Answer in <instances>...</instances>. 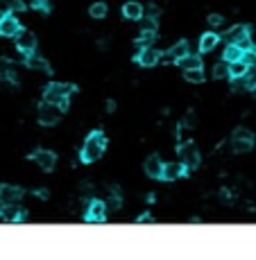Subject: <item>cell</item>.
Returning a JSON list of instances; mask_svg holds the SVG:
<instances>
[{
	"label": "cell",
	"instance_id": "6da1fadb",
	"mask_svg": "<svg viewBox=\"0 0 256 260\" xmlns=\"http://www.w3.org/2000/svg\"><path fill=\"white\" fill-rule=\"evenodd\" d=\"M75 86L73 84H61V82H52V84L46 86L43 90V100L50 102V104H57L61 111L68 109V102H70V93H75Z\"/></svg>",
	"mask_w": 256,
	"mask_h": 260
},
{
	"label": "cell",
	"instance_id": "7a4b0ae2",
	"mask_svg": "<svg viewBox=\"0 0 256 260\" xmlns=\"http://www.w3.org/2000/svg\"><path fill=\"white\" fill-rule=\"evenodd\" d=\"M104 147H107V138L102 131H93L89 138L84 140V147L80 152V159L82 163H93L98 161L102 154H104Z\"/></svg>",
	"mask_w": 256,
	"mask_h": 260
},
{
	"label": "cell",
	"instance_id": "3957f363",
	"mask_svg": "<svg viewBox=\"0 0 256 260\" xmlns=\"http://www.w3.org/2000/svg\"><path fill=\"white\" fill-rule=\"evenodd\" d=\"M37 118H39V122H41V125H46V127H52V125H57V122H59V118H61V109H59L57 104L43 102V104L39 106Z\"/></svg>",
	"mask_w": 256,
	"mask_h": 260
},
{
	"label": "cell",
	"instance_id": "277c9868",
	"mask_svg": "<svg viewBox=\"0 0 256 260\" xmlns=\"http://www.w3.org/2000/svg\"><path fill=\"white\" fill-rule=\"evenodd\" d=\"M179 156H182V165L186 170H195L200 165V152L195 143H186L179 147Z\"/></svg>",
	"mask_w": 256,
	"mask_h": 260
},
{
	"label": "cell",
	"instance_id": "5b68a950",
	"mask_svg": "<svg viewBox=\"0 0 256 260\" xmlns=\"http://www.w3.org/2000/svg\"><path fill=\"white\" fill-rule=\"evenodd\" d=\"M30 159H32L43 172H52L54 165H57V156H54V152H50V149H39Z\"/></svg>",
	"mask_w": 256,
	"mask_h": 260
},
{
	"label": "cell",
	"instance_id": "8992f818",
	"mask_svg": "<svg viewBox=\"0 0 256 260\" xmlns=\"http://www.w3.org/2000/svg\"><path fill=\"white\" fill-rule=\"evenodd\" d=\"M84 219L86 222H104L107 219V204L100 202V199H91L89 208H86Z\"/></svg>",
	"mask_w": 256,
	"mask_h": 260
},
{
	"label": "cell",
	"instance_id": "52a82bcc",
	"mask_svg": "<svg viewBox=\"0 0 256 260\" xmlns=\"http://www.w3.org/2000/svg\"><path fill=\"white\" fill-rule=\"evenodd\" d=\"M16 48H18V52H23V54L37 50V37H34V32L21 30V32L16 34Z\"/></svg>",
	"mask_w": 256,
	"mask_h": 260
},
{
	"label": "cell",
	"instance_id": "ba28073f",
	"mask_svg": "<svg viewBox=\"0 0 256 260\" xmlns=\"http://www.w3.org/2000/svg\"><path fill=\"white\" fill-rule=\"evenodd\" d=\"M25 195V190L18 186H2L0 188V204L7 206V204H18Z\"/></svg>",
	"mask_w": 256,
	"mask_h": 260
},
{
	"label": "cell",
	"instance_id": "9c48e42d",
	"mask_svg": "<svg viewBox=\"0 0 256 260\" xmlns=\"http://www.w3.org/2000/svg\"><path fill=\"white\" fill-rule=\"evenodd\" d=\"M188 54V43L186 41H179V43H175L168 52L163 54V64H175V61H179V59H184Z\"/></svg>",
	"mask_w": 256,
	"mask_h": 260
},
{
	"label": "cell",
	"instance_id": "30bf717a",
	"mask_svg": "<svg viewBox=\"0 0 256 260\" xmlns=\"http://www.w3.org/2000/svg\"><path fill=\"white\" fill-rule=\"evenodd\" d=\"M136 61H139L141 66H145V68H152V66H156L161 61V54L156 52L152 45H150V48H141V52L136 54Z\"/></svg>",
	"mask_w": 256,
	"mask_h": 260
},
{
	"label": "cell",
	"instance_id": "8fae6325",
	"mask_svg": "<svg viewBox=\"0 0 256 260\" xmlns=\"http://www.w3.org/2000/svg\"><path fill=\"white\" fill-rule=\"evenodd\" d=\"M18 32H21V23L11 16V14L0 18V37H16Z\"/></svg>",
	"mask_w": 256,
	"mask_h": 260
},
{
	"label": "cell",
	"instance_id": "7c38bea8",
	"mask_svg": "<svg viewBox=\"0 0 256 260\" xmlns=\"http://www.w3.org/2000/svg\"><path fill=\"white\" fill-rule=\"evenodd\" d=\"M145 174L148 176H152V179H161V172H163V163H161V159L156 154H152V156H148L145 159Z\"/></svg>",
	"mask_w": 256,
	"mask_h": 260
},
{
	"label": "cell",
	"instance_id": "4fadbf2b",
	"mask_svg": "<svg viewBox=\"0 0 256 260\" xmlns=\"http://www.w3.org/2000/svg\"><path fill=\"white\" fill-rule=\"evenodd\" d=\"M25 64H27V68H32V70H43V73H50V66H48V61L41 57L39 52H27L25 54Z\"/></svg>",
	"mask_w": 256,
	"mask_h": 260
},
{
	"label": "cell",
	"instance_id": "5bb4252c",
	"mask_svg": "<svg viewBox=\"0 0 256 260\" xmlns=\"http://www.w3.org/2000/svg\"><path fill=\"white\" fill-rule=\"evenodd\" d=\"M182 174H186V168H184L182 163H165L163 172H161V179H163V181H175V179H179Z\"/></svg>",
	"mask_w": 256,
	"mask_h": 260
},
{
	"label": "cell",
	"instance_id": "9a60e30c",
	"mask_svg": "<svg viewBox=\"0 0 256 260\" xmlns=\"http://www.w3.org/2000/svg\"><path fill=\"white\" fill-rule=\"evenodd\" d=\"M143 14H145V9L141 2H125L123 5V16L127 18V21H141Z\"/></svg>",
	"mask_w": 256,
	"mask_h": 260
},
{
	"label": "cell",
	"instance_id": "2e32d148",
	"mask_svg": "<svg viewBox=\"0 0 256 260\" xmlns=\"http://www.w3.org/2000/svg\"><path fill=\"white\" fill-rule=\"evenodd\" d=\"M245 37H250V25H234L229 32L224 34L227 43H238L240 39H245Z\"/></svg>",
	"mask_w": 256,
	"mask_h": 260
},
{
	"label": "cell",
	"instance_id": "e0dca14e",
	"mask_svg": "<svg viewBox=\"0 0 256 260\" xmlns=\"http://www.w3.org/2000/svg\"><path fill=\"white\" fill-rule=\"evenodd\" d=\"M218 43H220L218 34H213V32L202 34V39H200V52H211V50H213Z\"/></svg>",
	"mask_w": 256,
	"mask_h": 260
},
{
	"label": "cell",
	"instance_id": "ac0fdd59",
	"mask_svg": "<svg viewBox=\"0 0 256 260\" xmlns=\"http://www.w3.org/2000/svg\"><path fill=\"white\" fill-rule=\"evenodd\" d=\"M0 80H16L14 64H11V59H7V57H0Z\"/></svg>",
	"mask_w": 256,
	"mask_h": 260
},
{
	"label": "cell",
	"instance_id": "d6986e66",
	"mask_svg": "<svg viewBox=\"0 0 256 260\" xmlns=\"http://www.w3.org/2000/svg\"><path fill=\"white\" fill-rule=\"evenodd\" d=\"M5 219H9V222H23V219H27V213L21 211V208H16L14 204H7Z\"/></svg>",
	"mask_w": 256,
	"mask_h": 260
},
{
	"label": "cell",
	"instance_id": "ffe728a7",
	"mask_svg": "<svg viewBox=\"0 0 256 260\" xmlns=\"http://www.w3.org/2000/svg\"><path fill=\"white\" fill-rule=\"evenodd\" d=\"M247 68H250V66L245 64V61H231L229 64V77L231 80H240V77H243V75L247 73Z\"/></svg>",
	"mask_w": 256,
	"mask_h": 260
},
{
	"label": "cell",
	"instance_id": "44dd1931",
	"mask_svg": "<svg viewBox=\"0 0 256 260\" xmlns=\"http://www.w3.org/2000/svg\"><path fill=\"white\" fill-rule=\"evenodd\" d=\"M177 64H182L184 70H188V68H204V61H202V59L195 57V54H191V52H188L184 59H179Z\"/></svg>",
	"mask_w": 256,
	"mask_h": 260
},
{
	"label": "cell",
	"instance_id": "7402d4cb",
	"mask_svg": "<svg viewBox=\"0 0 256 260\" xmlns=\"http://www.w3.org/2000/svg\"><path fill=\"white\" fill-rule=\"evenodd\" d=\"M231 147H234L236 154H247L254 147V140H245V138H234L231 140Z\"/></svg>",
	"mask_w": 256,
	"mask_h": 260
},
{
	"label": "cell",
	"instance_id": "603a6c76",
	"mask_svg": "<svg viewBox=\"0 0 256 260\" xmlns=\"http://www.w3.org/2000/svg\"><path fill=\"white\" fill-rule=\"evenodd\" d=\"M240 57H243V50H240L236 43H229V45L224 48V54H222L224 61H229V64H231V61H238Z\"/></svg>",
	"mask_w": 256,
	"mask_h": 260
},
{
	"label": "cell",
	"instance_id": "cb8c5ba5",
	"mask_svg": "<svg viewBox=\"0 0 256 260\" xmlns=\"http://www.w3.org/2000/svg\"><path fill=\"white\" fill-rule=\"evenodd\" d=\"M240 84H243V88H254L256 86V66H250L247 68V73L240 77Z\"/></svg>",
	"mask_w": 256,
	"mask_h": 260
},
{
	"label": "cell",
	"instance_id": "d4e9b609",
	"mask_svg": "<svg viewBox=\"0 0 256 260\" xmlns=\"http://www.w3.org/2000/svg\"><path fill=\"white\" fill-rule=\"evenodd\" d=\"M229 77V61H218L213 66V80H227Z\"/></svg>",
	"mask_w": 256,
	"mask_h": 260
},
{
	"label": "cell",
	"instance_id": "484cf974",
	"mask_svg": "<svg viewBox=\"0 0 256 260\" xmlns=\"http://www.w3.org/2000/svg\"><path fill=\"white\" fill-rule=\"evenodd\" d=\"M184 80L193 82V84L202 82L204 80V68H188V70H184Z\"/></svg>",
	"mask_w": 256,
	"mask_h": 260
},
{
	"label": "cell",
	"instance_id": "4316f807",
	"mask_svg": "<svg viewBox=\"0 0 256 260\" xmlns=\"http://www.w3.org/2000/svg\"><path fill=\"white\" fill-rule=\"evenodd\" d=\"M107 5L104 2H93L91 7H89V14H91V18H104L107 16Z\"/></svg>",
	"mask_w": 256,
	"mask_h": 260
},
{
	"label": "cell",
	"instance_id": "83f0119b",
	"mask_svg": "<svg viewBox=\"0 0 256 260\" xmlns=\"http://www.w3.org/2000/svg\"><path fill=\"white\" fill-rule=\"evenodd\" d=\"M154 37H156V32H152V30H143V34L139 37V45L141 48H150V45L154 43Z\"/></svg>",
	"mask_w": 256,
	"mask_h": 260
},
{
	"label": "cell",
	"instance_id": "f1b7e54d",
	"mask_svg": "<svg viewBox=\"0 0 256 260\" xmlns=\"http://www.w3.org/2000/svg\"><path fill=\"white\" fill-rule=\"evenodd\" d=\"M240 61H245L247 66H256V48L243 50V57H240Z\"/></svg>",
	"mask_w": 256,
	"mask_h": 260
},
{
	"label": "cell",
	"instance_id": "f546056e",
	"mask_svg": "<svg viewBox=\"0 0 256 260\" xmlns=\"http://www.w3.org/2000/svg\"><path fill=\"white\" fill-rule=\"evenodd\" d=\"M234 138H245V140H254V133L250 131V129H245V127H238L234 131Z\"/></svg>",
	"mask_w": 256,
	"mask_h": 260
},
{
	"label": "cell",
	"instance_id": "4dcf8cb0",
	"mask_svg": "<svg viewBox=\"0 0 256 260\" xmlns=\"http://www.w3.org/2000/svg\"><path fill=\"white\" fill-rule=\"evenodd\" d=\"M7 7H9V11H23L25 9V2L23 0H5Z\"/></svg>",
	"mask_w": 256,
	"mask_h": 260
},
{
	"label": "cell",
	"instance_id": "1f68e13d",
	"mask_svg": "<svg viewBox=\"0 0 256 260\" xmlns=\"http://www.w3.org/2000/svg\"><path fill=\"white\" fill-rule=\"evenodd\" d=\"M107 206H111V208H120V206H123V199H120V195H118V192H113V195L109 197Z\"/></svg>",
	"mask_w": 256,
	"mask_h": 260
},
{
	"label": "cell",
	"instance_id": "d6a6232c",
	"mask_svg": "<svg viewBox=\"0 0 256 260\" xmlns=\"http://www.w3.org/2000/svg\"><path fill=\"white\" fill-rule=\"evenodd\" d=\"M34 7L41 11H50V7H52V0H34Z\"/></svg>",
	"mask_w": 256,
	"mask_h": 260
},
{
	"label": "cell",
	"instance_id": "836d02e7",
	"mask_svg": "<svg viewBox=\"0 0 256 260\" xmlns=\"http://www.w3.org/2000/svg\"><path fill=\"white\" fill-rule=\"evenodd\" d=\"M222 21H224V18L220 16V14H211V16L206 18V23H208V25H211V27H218V25H222Z\"/></svg>",
	"mask_w": 256,
	"mask_h": 260
},
{
	"label": "cell",
	"instance_id": "e575fe53",
	"mask_svg": "<svg viewBox=\"0 0 256 260\" xmlns=\"http://www.w3.org/2000/svg\"><path fill=\"white\" fill-rule=\"evenodd\" d=\"M236 45H238L240 50H250V48H256L254 43H252V39H250V37H245V39H240V41L236 43Z\"/></svg>",
	"mask_w": 256,
	"mask_h": 260
},
{
	"label": "cell",
	"instance_id": "d590c367",
	"mask_svg": "<svg viewBox=\"0 0 256 260\" xmlns=\"http://www.w3.org/2000/svg\"><path fill=\"white\" fill-rule=\"evenodd\" d=\"M152 222H154V217H152L150 213H143V215L136 217V224H152Z\"/></svg>",
	"mask_w": 256,
	"mask_h": 260
},
{
	"label": "cell",
	"instance_id": "8d00e7d4",
	"mask_svg": "<svg viewBox=\"0 0 256 260\" xmlns=\"http://www.w3.org/2000/svg\"><path fill=\"white\" fill-rule=\"evenodd\" d=\"M159 14H161L159 5H148V18H159Z\"/></svg>",
	"mask_w": 256,
	"mask_h": 260
},
{
	"label": "cell",
	"instance_id": "74e56055",
	"mask_svg": "<svg viewBox=\"0 0 256 260\" xmlns=\"http://www.w3.org/2000/svg\"><path fill=\"white\" fill-rule=\"evenodd\" d=\"M182 125H184V127H195V113H188L186 120H184Z\"/></svg>",
	"mask_w": 256,
	"mask_h": 260
},
{
	"label": "cell",
	"instance_id": "f35d334b",
	"mask_svg": "<svg viewBox=\"0 0 256 260\" xmlns=\"http://www.w3.org/2000/svg\"><path fill=\"white\" fill-rule=\"evenodd\" d=\"M7 14H9V7H7V2H5V0H0V18H2V16H7Z\"/></svg>",
	"mask_w": 256,
	"mask_h": 260
},
{
	"label": "cell",
	"instance_id": "ab89813d",
	"mask_svg": "<svg viewBox=\"0 0 256 260\" xmlns=\"http://www.w3.org/2000/svg\"><path fill=\"white\" fill-rule=\"evenodd\" d=\"M34 197H41V199H48V190H43V188H39V190H34Z\"/></svg>",
	"mask_w": 256,
	"mask_h": 260
},
{
	"label": "cell",
	"instance_id": "60d3db41",
	"mask_svg": "<svg viewBox=\"0 0 256 260\" xmlns=\"http://www.w3.org/2000/svg\"><path fill=\"white\" fill-rule=\"evenodd\" d=\"M107 111H109V113L116 111V102H113V100H109V102H107Z\"/></svg>",
	"mask_w": 256,
	"mask_h": 260
},
{
	"label": "cell",
	"instance_id": "b9f144b4",
	"mask_svg": "<svg viewBox=\"0 0 256 260\" xmlns=\"http://www.w3.org/2000/svg\"><path fill=\"white\" fill-rule=\"evenodd\" d=\"M2 222H7V219H5V211L0 208V224H2Z\"/></svg>",
	"mask_w": 256,
	"mask_h": 260
},
{
	"label": "cell",
	"instance_id": "7bdbcfd3",
	"mask_svg": "<svg viewBox=\"0 0 256 260\" xmlns=\"http://www.w3.org/2000/svg\"><path fill=\"white\" fill-rule=\"evenodd\" d=\"M252 93H254V97H256V86H254V88H252Z\"/></svg>",
	"mask_w": 256,
	"mask_h": 260
}]
</instances>
